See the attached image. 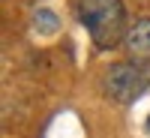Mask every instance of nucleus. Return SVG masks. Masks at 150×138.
I'll return each instance as SVG.
<instances>
[{"mask_svg":"<svg viewBox=\"0 0 150 138\" xmlns=\"http://www.w3.org/2000/svg\"><path fill=\"white\" fill-rule=\"evenodd\" d=\"M147 87H150V69L144 63H135V60L108 66L105 69V78H102L105 96L114 99V102H120V105L135 102Z\"/></svg>","mask_w":150,"mask_h":138,"instance_id":"nucleus-2","label":"nucleus"},{"mask_svg":"<svg viewBox=\"0 0 150 138\" xmlns=\"http://www.w3.org/2000/svg\"><path fill=\"white\" fill-rule=\"evenodd\" d=\"M78 21L90 33L96 48H114L126 39V6L123 0H78Z\"/></svg>","mask_w":150,"mask_h":138,"instance_id":"nucleus-1","label":"nucleus"},{"mask_svg":"<svg viewBox=\"0 0 150 138\" xmlns=\"http://www.w3.org/2000/svg\"><path fill=\"white\" fill-rule=\"evenodd\" d=\"M33 24H36V30L39 33H57V27H60V18L54 15L51 9H36V15H33Z\"/></svg>","mask_w":150,"mask_h":138,"instance_id":"nucleus-4","label":"nucleus"},{"mask_svg":"<svg viewBox=\"0 0 150 138\" xmlns=\"http://www.w3.org/2000/svg\"><path fill=\"white\" fill-rule=\"evenodd\" d=\"M123 48H126L129 60H135V63H150V18H138L129 27L126 39H123Z\"/></svg>","mask_w":150,"mask_h":138,"instance_id":"nucleus-3","label":"nucleus"},{"mask_svg":"<svg viewBox=\"0 0 150 138\" xmlns=\"http://www.w3.org/2000/svg\"><path fill=\"white\" fill-rule=\"evenodd\" d=\"M147 132H150V117H147Z\"/></svg>","mask_w":150,"mask_h":138,"instance_id":"nucleus-5","label":"nucleus"}]
</instances>
